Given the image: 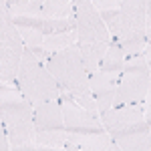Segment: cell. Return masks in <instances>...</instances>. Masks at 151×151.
<instances>
[{
	"label": "cell",
	"instance_id": "cell-1",
	"mask_svg": "<svg viewBox=\"0 0 151 151\" xmlns=\"http://www.w3.org/2000/svg\"><path fill=\"white\" fill-rule=\"evenodd\" d=\"M0 117L12 151H36L38 131L35 123V107L26 101L16 85L0 87Z\"/></svg>",
	"mask_w": 151,
	"mask_h": 151
},
{
	"label": "cell",
	"instance_id": "cell-2",
	"mask_svg": "<svg viewBox=\"0 0 151 151\" xmlns=\"http://www.w3.org/2000/svg\"><path fill=\"white\" fill-rule=\"evenodd\" d=\"M47 69L50 70V75L55 77L58 89L69 93L83 109H87L89 113L99 115V107L95 101L93 93H91V83H89V73L85 69L81 50L79 47L67 48L63 52H57L52 57H48L47 60Z\"/></svg>",
	"mask_w": 151,
	"mask_h": 151
},
{
	"label": "cell",
	"instance_id": "cell-3",
	"mask_svg": "<svg viewBox=\"0 0 151 151\" xmlns=\"http://www.w3.org/2000/svg\"><path fill=\"white\" fill-rule=\"evenodd\" d=\"M75 20L79 36L77 47L81 50L87 73L93 75L95 70H99L113 38L91 0H75Z\"/></svg>",
	"mask_w": 151,
	"mask_h": 151
},
{
	"label": "cell",
	"instance_id": "cell-4",
	"mask_svg": "<svg viewBox=\"0 0 151 151\" xmlns=\"http://www.w3.org/2000/svg\"><path fill=\"white\" fill-rule=\"evenodd\" d=\"M145 14L147 0H123L115 22L109 26L111 38L119 42L125 57L143 55L145 50Z\"/></svg>",
	"mask_w": 151,
	"mask_h": 151
},
{
	"label": "cell",
	"instance_id": "cell-5",
	"mask_svg": "<svg viewBox=\"0 0 151 151\" xmlns=\"http://www.w3.org/2000/svg\"><path fill=\"white\" fill-rule=\"evenodd\" d=\"M16 87L32 107L60 99V89L55 77L50 75L47 65L38 60L30 50H24L22 55V63L16 75Z\"/></svg>",
	"mask_w": 151,
	"mask_h": 151
},
{
	"label": "cell",
	"instance_id": "cell-6",
	"mask_svg": "<svg viewBox=\"0 0 151 151\" xmlns=\"http://www.w3.org/2000/svg\"><path fill=\"white\" fill-rule=\"evenodd\" d=\"M26 47L16 24L12 22L6 0L0 2V79L2 85H16V75Z\"/></svg>",
	"mask_w": 151,
	"mask_h": 151
},
{
	"label": "cell",
	"instance_id": "cell-7",
	"mask_svg": "<svg viewBox=\"0 0 151 151\" xmlns=\"http://www.w3.org/2000/svg\"><path fill=\"white\" fill-rule=\"evenodd\" d=\"M151 83V69L143 55L125 58L117 87L115 105H143Z\"/></svg>",
	"mask_w": 151,
	"mask_h": 151
},
{
	"label": "cell",
	"instance_id": "cell-8",
	"mask_svg": "<svg viewBox=\"0 0 151 151\" xmlns=\"http://www.w3.org/2000/svg\"><path fill=\"white\" fill-rule=\"evenodd\" d=\"M101 121L105 125V131L113 139L127 133L149 129L143 115V105H115L101 115Z\"/></svg>",
	"mask_w": 151,
	"mask_h": 151
},
{
	"label": "cell",
	"instance_id": "cell-9",
	"mask_svg": "<svg viewBox=\"0 0 151 151\" xmlns=\"http://www.w3.org/2000/svg\"><path fill=\"white\" fill-rule=\"evenodd\" d=\"M60 107H63V119H65L67 133L83 135V133H101V131H105L101 117L83 109L81 105L65 91H60Z\"/></svg>",
	"mask_w": 151,
	"mask_h": 151
},
{
	"label": "cell",
	"instance_id": "cell-10",
	"mask_svg": "<svg viewBox=\"0 0 151 151\" xmlns=\"http://www.w3.org/2000/svg\"><path fill=\"white\" fill-rule=\"evenodd\" d=\"M121 73H107V70H95L93 75H89L91 83V93H93L99 113L103 115L105 111H109L111 107H115V97H117V87H119Z\"/></svg>",
	"mask_w": 151,
	"mask_h": 151
},
{
	"label": "cell",
	"instance_id": "cell-11",
	"mask_svg": "<svg viewBox=\"0 0 151 151\" xmlns=\"http://www.w3.org/2000/svg\"><path fill=\"white\" fill-rule=\"evenodd\" d=\"M35 123H36V131H67L65 119H63L60 99L35 107Z\"/></svg>",
	"mask_w": 151,
	"mask_h": 151
},
{
	"label": "cell",
	"instance_id": "cell-12",
	"mask_svg": "<svg viewBox=\"0 0 151 151\" xmlns=\"http://www.w3.org/2000/svg\"><path fill=\"white\" fill-rule=\"evenodd\" d=\"M69 141L79 151H105L113 143V137L107 131H101V133H83V135L69 133Z\"/></svg>",
	"mask_w": 151,
	"mask_h": 151
},
{
	"label": "cell",
	"instance_id": "cell-13",
	"mask_svg": "<svg viewBox=\"0 0 151 151\" xmlns=\"http://www.w3.org/2000/svg\"><path fill=\"white\" fill-rule=\"evenodd\" d=\"M45 20H67L75 18V0H45L42 2Z\"/></svg>",
	"mask_w": 151,
	"mask_h": 151
},
{
	"label": "cell",
	"instance_id": "cell-14",
	"mask_svg": "<svg viewBox=\"0 0 151 151\" xmlns=\"http://www.w3.org/2000/svg\"><path fill=\"white\" fill-rule=\"evenodd\" d=\"M6 4L12 18H42V0H6Z\"/></svg>",
	"mask_w": 151,
	"mask_h": 151
},
{
	"label": "cell",
	"instance_id": "cell-15",
	"mask_svg": "<svg viewBox=\"0 0 151 151\" xmlns=\"http://www.w3.org/2000/svg\"><path fill=\"white\" fill-rule=\"evenodd\" d=\"M123 151H149L151 149V133L149 129L143 131H135V133H127L113 139Z\"/></svg>",
	"mask_w": 151,
	"mask_h": 151
},
{
	"label": "cell",
	"instance_id": "cell-16",
	"mask_svg": "<svg viewBox=\"0 0 151 151\" xmlns=\"http://www.w3.org/2000/svg\"><path fill=\"white\" fill-rule=\"evenodd\" d=\"M79 40L77 36V28L75 30H67V32H60V35H48L45 36V52L48 57L57 55V52H63L67 48L75 47Z\"/></svg>",
	"mask_w": 151,
	"mask_h": 151
},
{
	"label": "cell",
	"instance_id": "cell-17",
	"mask_svg": "<svg viewBox=\"0 0 151 151\" xmlns=\"http://www.w3.org/2000/svg\"><path fill=\"white\" fill-rule=\"evenodd\" d=\"M125 52H123V48L119 47V42H117L115 38L111 40V45H109V50H107V55H105L103 63H101V70H107V73H121L123 67H125Z\"/></svg>",
	"mask_w": 151,
	"mask_h": 151
},
{
	"label": "cell",
	"instance_id": "cell-18",
	"mask_svg": "<svg viewBox=\"0 0 151 151\" xmlns=\"http://www.w3.org/2000/svg\"><path fill=\"white\" fill-rule=\"evenodd\" d=\"M69 141L67 131H38L36 133V145L42 147H55V149H65Z\"/></svg>",
	"mask_w": 151,
	"mask_h": 151
},
{
	"label": "cell",
	"instance_id": "cell-19",
	"mask_svg": "<svg viewBox=\"0 0 151 151\" xmlns=\"http://www.w3.org/2000/svg\"><path fill=\"white\" fill-rule=\"evenodd\" d=\"M93 6L97 8V12L101 14L103 22L107 24V28L115 22L117 14L121 10V0H91Z\"/></svg>",
	"mask_w": 151,
	"mask_h": 151
},
{
	"label": "cell",
	"instance_id": "cell-20",
	"mask_svg": "<svg viewBox=\"0 0 151 151\" xmlns=\"http://www.w3.org/2000/svg\"><path fill=\"white\" fill-rule=\"evenodd\" d=\"M145 40L151 42V0H147V14H145Z\"/></svg>",
	"mask_w": 151,
	"mask_h": 151
},
{
	"label": "cell",
	"instance_id": "cell-21",
	"mask_svg": "<svg viewBox=\"0 0 151 151\" xmlns=\"http://www.w3.org/2000/svg\"><path fill=\"white\" fill-rule=\"evenodd\" d=\"M143 115H145V119L151 117V83L147 89V95H145V101H143Z\"/></svg>",
	"mask_w": 151,
	"mask_h": 151
},
{
	"label": "cell",
	"instance_id": "cell-22",
	"mask_svg": "<svg viewBox=\"0 0 151 151\" xmlns=\"http://www.w3.org/2000/svg\"><path fill=\"white\" fill-rule=\"evenodd\" d=\"M143 57H145V60H147V65H149V69H151V42H147V45H145Z\"/></svg>",
	"mask_w": 151,
	"mask_h": 151
},
{
	"label": "cell",
	"instance_id": "cell-23",
	"mask_svg": "<svg viewBox=\"0 0 151 151\" xmlns=\"http://www.w3.org/2000/svg\"><path fill=\"white\" fill-rule=\"evenodd\" d=\"M105 151H123V149H121V147L117 145L115 141H113V143H111V145H109V147H107V149H105Z\"/></svg>",
	"mask_w": 151,
	"mask_h": 151
},
{
	"label": "cell",
	"instance_id": "cell-24",
	"mask_svg": "<svg viewBox=\"0 0 151 151\" xmlns=\"http://www.w3.org/2000/svg\"><path fill=\"white\" fill-rule=\"evenodd\" d=\"M145 121H147V127H149V133H151V117H149V119H145Z\"/></svg>",
	"mask_w": 151,
	"mask_h": 151
},
{
	"label": "cell",
	"instance_id": "cell-25",
	"mask_svg": "<svg viewBox=\"0 0 151 151\" xmlns=\"http://www.w3.org/2000/svg\"><path fill=\"white\" fill-rule=\"evenodd\" d=\"M149 151H151V149H149Z\"/></svg>",
	"mask_w": 151,
	"mask_h": 151
}]
</instances>
